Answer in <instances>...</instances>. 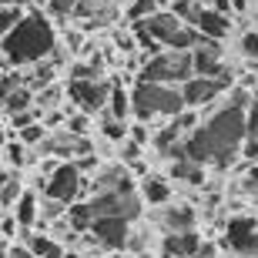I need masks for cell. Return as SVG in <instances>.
<instances>
[{"label":"cell","instance_id":"obj_18","mask_svg":"<svg viewBox=\"0 0 258 258\" xmlns=\"http://www.w3.org/2000/svg\"><path fill=\"white\" fill-rule=\"evenodd\" d=\"M171 178L174 181H188V184H201L205 181V164L191 161V158H178L171 164Z\"/></svg>","mask_w":258,"mask_h":258},{"label":"cell","instance_id":"obj_24","mask_svg":"<svg viewBox=\"0 0 258 258\" xmlns=\"http://www.w3.org/2000/svg\"><path fill=\"white\" fill-rule=\"evenodd\" d=\"M20 195H24V191H20V178H17V171H14V174H4V195H0V201H4V211H10V208H14V205H17V201H20Z\"/></svg>","mask_w":258,"mask_h":258},{"label":"cell","instance_id":"obj_15","mask_svg":"<svg viewBox=\"0 0 258 258\" xmlns=\"http://www.w3.org/2000/svg\"><path fill=\"white\" fill-rule=\"evenodd\" d=\"M195 221H198V215H195V208H188V205L161 211V225L168 231H195Z\"/></svg>","mask_w":258,"mask_h":258},{"label":"cell","instance_id":"obj_17","mask_svg":"<svg viewBox=\"0 0 258 258\" xmlns=\"http://www.w3.org/2000/svg\"><path fill=\"white\" fill-rule=\"evenodd\" d=\"M141 198L148 205H168L171 201V184L164 181V178H158V174H148L141 181Z\"/></svg>","mask_w":258,"mask_h":258},{"label":"cell","instance_id":"obj_6","mask_svg":"<svg viewBox=\"0 0 258 258\" xmlns=\"http://www.w3.org/2000/svg\"><path fill=\"white\" fill-rule=\"evenodd\" d=\"M84 188H87V181H84V171L77 168V161H60V168L44 184V195L64 201V205H74L84 195Z\"/></svg>","mask_w":258,"mask_h":258},{"label":"cell","instance_id":"obj_26","mask_svg":"<svg viewBox=\"0 0 258 258\" xmlns=\"http://www.w3.org/2000/svg\"><path fill=\"white\" fill-rule=\"evenodd\" d=\"M101 131H104L107 141H114V144H124V141H127V127H124V121H117V117H111V114L104 117V127H101Z\"/></svg>","mask_w":258,"mask_h":258},{"label":"cell","instance_id":"obj_33","mask_svg":"<svg viewBox=\"0 0 258 258\" xmlns=\"http://www.w3.org/2000/svg\"><path fill=\"white\" fill-rule=\"evenodd\" d=\"M17 225H20L17 215H14V211H4V241H7V245L14 241V235H17Z\"/></svg>","mask_w":258,"mask_h":258},{"label":"cell","instance_id":"obj_34","mask_svg":"<svg viewBox=\"0 0 258 258\" xmlns=\"http://www.w3.org/2000/svg\"><path fill=\"white\" fill-rule=\"evenodd\" d=\"M7 258H37L30 245H7Z\"/></svg>","mask_w":258,"mask_h":258},{"label":"cell","instance_id":"obj_36","mask_svg":"<svg viewBox=\"0 0 258 258\" xmlns=\"http://www.w3.org/2000/svg\"><path fill=\"white\" fill-rule=\"evenodd\" d=\"M195 258H215V245H201Z\"/></svg>","mask_w":258,"mask_h":258},{"label":"cell","instance_id":"obj_39","mask_svg":"<svg viewBox=\"0 0 258 258\" xmlns=\"http://www.w3.org/2000/svg\"><path fill=\"white\" fill-rule=\"evenodd\" d=\"M4 4H17V0H4Z\"/></svg>","mask_w":258,"mask_h":258},{"label":"cell","instance_id":"obj_31","mask_svg":"<svg viewBox=\"0 0 258 258\" xmlns=\"http://www.w3.org/2000/svg\"><path fill=\"white\" fill-rule=\"evenodd\" d=\"M121 161H127V164L138 168V164H141V144H134L131 138H127V141L121 144Z\"/></svg>","mask_w":258,"mask_h":258},{"label":"cell","instance_id":"obj_32","mask_svg":"<svg viewBox=\"0 0 258 258\" xmlns=\"http://www.w3.org/2000/svg\"><path fill=\"white\" fill-rule=\"evenodd\" d=\"M127 138H131L134 144H141V148H144L148 141H154V138H151V131H148V124H144V121H138V124H131V127H127Z\"/></svg>","mask_w":258,"mask_h":258},{"label":"cell","instance_id":"obj_12","mask_svg":"<svg viewBox=\"0 0 258 258\" xmlns=\"http://www.w3.org/2000/svg\"><path fill=\"white\" fill-rule=\"evenodd\" d=\"M191 57H195V74L198 77H228L218 40H201L198 47L191 50Z\"/></svg>","mask_w":258,"mask_h":258},{"label":"cell","instance_id":"obj_3","mask_svg":"<svg viewBox=\"0 0 258 258\" xmlns=\"http://www.w3.org/2000/svg\"><path fill=\"white\" fill-rule=\"evenodd\" d=\"M131 104L138 121H154V117H178L184 111L181 87L171 84H154V81H138V87L131 91Z\"/></svg>","mask_w":258,"mask_h":258},{"label":"cell","instance_id":"obj_27","mask_svg":"<svg viewBox=\"0 0 258 258\" xmlns=\"http://www.w3.org/2000/svg\"><path fill=\"white\" fill-rule=\"evenodd\" d=\"M77 4H81V0H47V14H50V17H57V20L74 17Z\"/></svg>","mask_w":258,"mask_h":258},{"label":"cell","instance_id":"obj_20","mask_svg":"<svg viewBox=\"0 0 258 258\" xmlns=\"http://www.w3.org/2000/svg\"><path fill=\"white\" fill-rule=\"evenodd\" d=\"M174 0H131V7H127V17L131 20H148L154 14H161V10H171Z\"/></svg>","mask_w":258,"mask_h":258},{"label":"cell","instance_id":"obj_14","mask_svg":"<svg viewBox=\"0 0 258 258\" xmlns=\"http://www.w3.org/2000/svg\"><path fill=\"white\" fill-rule=\"evenodd\" d=\"M74 17L91 20V24L97 27V24H104V20H114L117 17V0H81Z\"/></svg>","mask_w":258,"mask_h":258},{"label":"cell","instance_id":"obj_29","mask_svg":"<svg viewBox=\"0 0 258 258\" xmlns=\"http://www.w3.org/2000/svg\"><path fill=\"white\" fill-rule=\"evenodd\" d=\"M245 124H248V141H258V94L251 97L248 111H245Z\"/></svg>","mask_w":258,"mask_h":258},{"label":"cell","instance_id":"obj_13","mask_svg":"<svg viewBox=\"0 0 258 258\" xmlns=\"http://www.w3.org/2000/svg\"><path fill=\"white\" fill-rule=\"evenodd\" d=\"M201 248L198 231H168L164 235V258H195Z\"/></svg>","mask_w":258,"mask_h":258},{"label":"cell","instance_id":"obj_37","mask_svg":"<svg viewBox=\"0 0 258 258\" xmlns=\"http://www.w3.org/2000/svg\"><path fill=\"white\" fill-rule=\"evenodd\" d=\"M248 184H251V188H258V161H255V164H251V174H248Z\"/></svg>","mask_w":258,"mask_h":258},{"label":"cell","instance_id":"obj_38","mask_svg":"<svg viewBox=\"0 0 258 258\" xmlns=\"http://www.w3.org/2000/svg\"><path fill=\"white\" fill-rule=\"evenodd\" d=\"M64 258H87V255H81V251H67Z\"/></svg>","mask_w":258,"mask_h":258},{"label":"cell","instance_id":"obj_23","mask_svg":"<svg viewBox=\"0 0 258 258\" xmlns=\"http://www.w3.org/2000/svg\"><path fill=\"white\" fill-rule=\"evenodd\" d=\"M27 14H30V10L24 7L20 0H17V4H4V14H0V34H10L20 20L27 17Z\"/></svg>","mask_w":258,"mask_h":258},{"label":"cell","instance_id":"obj_2","mask_svg":"<svg viewBox=\"0 0 258 258\" xmlns=\"http://www.w3.org/2000/svg\"><path fill=\"white\" fill-rule=\"evenodd\" d=\"M57 54V37L50 20L40 10H30L17 27L4 34V64L14 67H34Z\"/></svg>","mask_w":258,"mask_h":258},{"label":"cell","instance_id":"obj_5","mask_svg":"<svg viewBox=\"0 0 258 258\" xmlns=\"http://www.w3.org/2000/svg\"><path fill=\"white\" fill-rule=\"evenodd\" d=\"M111 87L101 77H84V81H67V97L77 104V111L94 117L97 111H107V101H111Z\"/></svg>","mask_w":258,"mask_h":258},{"label":"cell","instance_id":"obj_21","mask_svg":"<svg viewBox=\"0 0 258 258\" xmlns=\"http://www.w3.org/2000/svg\"><path fill=\"white\" fill-rule=\"evenodd\" d=\"M107 114L117 117V121H124L127 114H134V104H131V94H127L124 87H111V101H107Z\"/></svg>","mask_w":258,"mask_h":258},{"label":"cell","instance_id":"obj_1","mask_svg":"<svg viewBox=\"0 0 258 258\" xmlns=\"http://www.w3.org/2000/svg\"><path fill=\"white\" fill-rule=\"evenodd\" d=\"M251 97L245 91H235L228 104H221L215 114L201 127H195L181 144V158H191L198 164H231L245 151L248 141V124H245V111H248Z\"/></svg>","mask_w":258,"mask_h":258},{"label":"cell","instance_id":"obj_7","mask_svg":"<svg viewBox=\"0 0 258 258\" xmlns=\"http://www.w3.org/2000/svg\"><path fill=\"white\" fill-rule=\"evenodd\" d=\"M221 245L235 251L238 258H258V221L251 215H238L225 225V238Z\"/></svg>","mask_w":258,"mask_h":258},{"label":"cell","instance_id":"obj_4","mask_svg":"<svg viewBox=\"0 0 258 258\" xmlns=\"http://www.w3.org/2000/svg\"><path fill=\"white\" fill-rule=\"evenodd\" d=\"M195 77V57L191 50H161L158 57H148L141 71V81H154V84H184Z\"/></svg>","mask_w":258,"mask_h":258},{"label":"cell","instance_id":"obj_10","mask_svg":"<svg viewBox=\"0 0 258 258\" xmlns=\"http://www.w3.org/2000/svg\"><path fill=\"white\" fill-rule=\"evenodd\" d=\"M91 235H94V241L101 245V248H107V251L124 248L127 238H131V231H127V218H114V215H101V218H94Z\"/></svg>","mask_w":258,"mask_h":258},{"label":"cell","instance_id":"obj_8","mask_svg":"<svg viewBox=\"0 0 258 258\" xmlns=\"http://www.w3.org/2000/svg\"><path fill=\"white\" fill-rule=\"evenodd\" d=\"M91 211H94V218L101 215H114V218H138V208H141V201L134 191H101L94 198H87Z\"/></svg>","mask_w":258,"mask_h":258},{"label":"cell","instance_id":"obj_25","mask_svg":"<svg viewBox=\"0 0 258 258\" xmlns=\"http://www.w3.org/2000/svg\"><path fill=\"white\" fill-rule=\"evenodd\" d=\"M4 158H7V168L10 164H14V171H17V168H24V164H27V144L20 141H7L4 144Z\"/></svg>","mask_w":258,"mask_h":258},{"label":"cell","instance_id":"obj_30","mask_svg":"<svg viewBox=\"0 0 258 258\" xmlns=\"http://www.w3.org/2000/svg\"><path fill=\"white\" fill-rule=\"evenodd\" d=\"M241 54L258 60V30H245V34H241Z\"/></svg>","mask_w":258,"mask_h":258},{"label":"cell","instance_id":"obj_16","mask_svg":"<svg viewBox=\"0 0 258 258\" xmlns=\"http://www.w3.org/2000/svg\"><path fill=\"white\" fill-rule=\"evenodd\" d=\"M34 101H37L34 87L20 84V87H14V91H7V94H4V111H7V117H14V114H20V111H30V107H37Z\"/></svg>","mask_w":258,"mask_h":258},{"label":"cell","instance_id":"obj_19","mask_svg":"<svg viewBox=\"0 0 258 258\" xmlns=\"http://www.w3.org/2000/svg\"><path fill=\"white\" fill-rule=\"evenodd\" d=\"M14 215H17V221L24 225V228L37 225V218H40V201L34 198L30 191H24V195H20V201L14 205Z\"/></svg>","mask_w":258,"mask_h":258},{"label":"cell","instance_id":"obj_11","mask_svg":"<svg viewBox=\"0 0 258 258\" xmlns=\"http://www.w3.org/2000/svg\"><path fill=\"white\" fill-rule=\"evenodd\" d=\"M191 27L198 30L205 40H225L231 34V14H221V10H211V7H205L201 4L198 7V14L191 17Z\"/></svg>","mask_w":258,"mask_h":258},{"label":"cell","instance_id":"obj_35","mask_svg":"<svg viewBox=\"0 0 258 258\" xmlns=\"http://www.w3.org/2000/svg\"><path fill=\"white\" fill-rule=\"evenodd\" d=\"M201 4H205V7H211V10H221V14H231V0H201Z\"/></svg>","mask_w":258,"mask_h":258},{"label":"cell","instance_id":"obj_22","mask_svg":"<svg viewBox=\"0 0 258 258\" xmlns=\"http://www.w3.org/2000/svg\"><path fill=\"white\" fill-rule=\"evenodd\" d=\"M27 245H30V251H34L37 258H64V255H67L57 241L50 238V235H30Z\"/></svg>","mask_w":258,"mask_h":258},{"label":"cell","instance_id":"obj_28","mask_svg":"<svg viewBox=\"0 0 258 258\" xmlns=\"http://www.w3.org/2000/svg\"><path fill=\"white\" fill-rule=\"evenodd\" d=\"M64 127L71 134H77V138H87V134H91V114H84V111H81V114H71Z\"/></svg>","mask_w":258,"mask_h":258},{"label":"cell","instance_id":"obj_9","mask_svg":"<svg viewBox=\"0 0 258 258\" xmlns=\"http://www.w3.org/2000/svg\"><path fill=\"white\" fill-rule=\"evenodd\" d=\"M228 81H231V77H198V74H195L191 81H184V84H181L184 104L198 111V107L211 104V101H218V94L228 87Z\"/></svg>","mask_w":258,"mask_h":258}]
</instances>
